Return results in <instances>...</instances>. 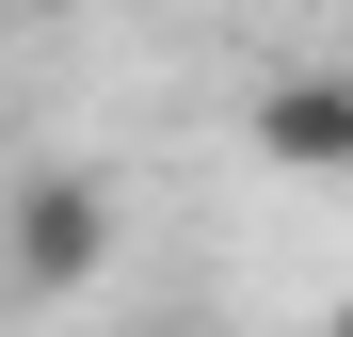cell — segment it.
Instances as JSON below:
<instances>
[{
	"label": "cell",
	"instance_id": "1",
	"mask_svg": "<svg viewBox=\"0 0 353 337\" xmlns=\"http://www.w3.org/2000/svg\"><path fill=\"white\" fill-rule=\"evenodd\" d=\"M0 273H17L32 305H65V289L112 273V177H97V161H32V177H17V209H0Z\"/></svg>",
	"mask_w": 353,
	"mask_h": 337
},
{
	"label": "cell",
	"instance_id": "2",
	"mask_svg": "<svg viewBox=\"0 0 353 337\" xmlns=\"http://www.w3.org/2000/svg\"><path fill=\"white\" fill-rule=\"evenodd\" d=\"M257 161H289V177H353V65L257 81Z\"/></svg>",
	"mask_w": 353,
	"mask_h": 337
}]
</instances>
